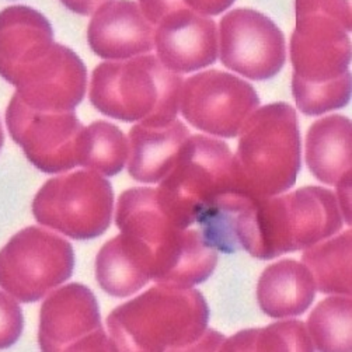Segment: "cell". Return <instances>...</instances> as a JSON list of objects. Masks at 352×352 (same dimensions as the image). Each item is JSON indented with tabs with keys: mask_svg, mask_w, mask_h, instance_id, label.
I'll return each instance as SVG.
<instances>
[{
	"mask_svg": "<svg viewBox=\"0 0 352 352\" xmlns=\"http://www.w3.org/2000/svg\"><path fill=\"white\" fill-rule=\"evenodd\" d=\"M116 223L121 239L156 284L192 288L217 268L218 253L198 228L173 223L157 199L156 188H131L120 195Z\"/></svg>",
	"mask_w": 352,
	"mask_h": 352,
	"instance_id": "cell-1",
	"label": "cell"
},
{
	"mask_svg": "<svg viewBox=\"0 0 352 352\" xmlns=\"http://www.w3.org/2000/svg\"><path fill=\"white\" fill-rule=\"evenodd\" d=\"M208 320L199 291L157 284L113 310L107 326L114 351H217L225 340Z\"/></svg>",
	"mask_w": 352,
	"mask_h": 352,
	"instance_id": "cell-2",
	"label": "cell"
},
{
	"mask_svg": "<svg viewBox=\"0 0 352 352\" xmlns=\"http://www.w3.org/2000/svg\"><path fill=\"white\" fill-rule=\"evenodd\" d=\"M349 31L323 14L296 17L291 38L292 93L306 116L345 107L351 98Z\"/></svg>",
	"mask_w": 352,
	"mask_h": 352,
	"instance_id": "cell-3",
	"label": "cell"
},
{
	"mask_svg": "<svg viewBox=\"0 0 352 352\" xmlns=\"http://www.w3.org/2000/svg\"><path fill=\"white\" fill-rule=\"evenodd\" d=\"M232 166L237 191L249 197H274L294 187L300 170L294 107L274 102L257 109L240 131Z\"/></svg>",
	"mask_w": 352,
	"mask_h": 352,
	"instance_id": "cell-4",
	"label": "cell"
},
{
	"mask_svg": "<svg viewBox=\"0 0 352 352\" xmlns=\"http://www.w3.org/2000/svg\"><path fill=\"white\" fill-rule=\"evenodd\" d=\"M183 78L155 55L100 63L91 75L90 101L104 116L125 121L177 117Z\"/></svg>",
	"mask_w": 352,
	"mask_h": 352,
	"instance_id": "cell-5",
	"label": "cell"
},
{
	"mask_svg": "<svg viewBox=\"0 0 352 352\" xmlns=\"http://www.w3.org/2000/svg\"><path fill=\"white\" fill-rule=\"evenodd\" d=\"M232 160L233 155L222 140L190 136L177 162L156 188L167 218L183 229L192 228L222 195L237 191Z\"/></svg>",
	"mask_w": 352,
	"mask_h": 352,
	"instance_id": "cell-6",
	"label": "cell"
},
{
	"mask_svg": "<svg viewBox=\"0 0 352 352\" xmlns=\"http://www.w3.org/2000/svg\"><path fill=\"white\" fill-rule=\"evenodd\" d=\"M38 223L75 240L107 232L114 214L110 182L94 170H78L47 182L32 201Z\"/></svg>",
	"mask_w": 352,
	"mask_h": 352,
	"instance_id": "cell-7",
	"label": "cell"
},
{
	"mask_svg": "<svg viewBox=\"0 0 352 352\" xmlns=\"http://www.w3.org/2000/svg\"><path fill=\"white\" fill-rule=\"evenodd\" d=\"M74 268L72 244L47 229L30 226L0 250V287L16 300L32 303L66 283Z\"/></svg>",
	"mask_w": 352,
	"mask_h": 352,
	"instance_id": "cell-8",
	"label": "cell"
},
{
	"mask_svg": "<svg viewBox=\"0 0 352 352\" xmlns=\"http://www.w3.org/2000/svg\"><path fill=\"white\" fill-rule=\"evenodd\" d=\"M260 107L252 85L222 70H206L183 82V117L194 128L214 136L236 138Z\"/></svg>",
	"mask_w": 352,
	"mask_h": 352,
	"instance_id": "cell-9",
	"label": "cell"
},
{
	"mask_svg": "<svg viewBox=\"0 0 352 352\" xmlns=\"http://www.w3.org/2000/svg\"><path fill=\"white\" fill-rule=\"evenodd\" d=\"M12 139L27 159L44 173H63L78 166V145L83 124L74 111H40L14 94L6 110Z\"/></svg>",
	"mask_w": 352,
	"mask_h": 352,
	"instance_id": "cell-10",
	"label": "cell"
},
{
	"mask_svg": "<svg viewBox=\"0 0 352 352\" xmlns=\"http://www.w3.org/2000/svg\"><path fill=\"white\" fill-rule=\"evenodd\" d=\"M221 60L233 72L250 80H268L285 65L283 31L265 14L236 9L219 24Z\"/></svg>",
	"mask_w": 352,
	"mask_h": 352,
	"instance_id": "cell-11",
	"label": "cell"
},
{
	"mask_svg": "<svg viewBox=\"0 0 352 352\" xmlns=\"http://www.w3.org/2000/svg\"><path fill=\"white\" fill-rule=\"evenodd\" d=\"M38 342L45 352L114 351L94 294L80 284L59 288L43 303Z\"/></svg>",
	"mask_w": 352,
	"mask_h": 352,
	"instance_id": "cell-12",
	"label": "cell"
},
{
	"mask_svg": "<svg viewBox=\"0 0 352 352\" xmlns=\"http://www.w3.org/2000/svg\"><path fill=\"white\" fill-rule=\"evenodd\" d=\"M28 107L40 111H74L82 102L87 70L82 59L60 44L24 66L10 83Z\"/></svg>",
	"mask_w": 352,
	"mask_h": 352,
	"instance_id": "cell-13",
	"label": "cell"
},
{
	"mask_svg": "<svg viewBox=\"0 0 352 352\" xmlns=\"http://www.w3.org/2000/svg\"><path fill=\"white\" fill-rule=\"evenodd\" d=\"M157 59L174 74H190L218 59L217 24L187 5L166 14L155 28Z\"/></svg>",
	"mask_w": 352,
	"mask_h": 352,
	"instance_id": "cell-14",
	"label": "cell"
},
{
	"mask_svg": "<svg viewBox=\"0 0 352 352\" xmlns=\"http://www.w3.org/2000/svg\"><path fill=\"white\" fill-rule=\"evenodd\" d=\"M155 25L133 0H117L101 6L89 23L87 41L91 51L111 60H122L155 48Z\"/></svg>",
	"mask_w": 352,
	"mask_h": 352,
	"instance_id": "cell-15",
	"label": "cell"
},
{
	"mask_svg": "<svg viewBox=\"0 0 352 352\" xmlns=\"http://www.w3.org/2000/svg\"><path fill=\"white\" fill-rule=\"evenodd\" d=\"M188 128L171 121H140L129 131L128 171L139 183H160L177 162L190 138Z\"/></svg>",
	"mask_w": 352,
	"mask_h": 352,
	"instance_id": "cell-16",
	"label": "cell"
},
{
	"mask_svg": "<svg viewBox=\"0 0 352 352\" xmlns=\"http://www.w3.org/2000/svg\"><path fill=\"white\" fill-rule=\"evenodd\" d=\"M54 44L51 23L38 10L19 5L0 12V76L6 82Z\"/></svg>",
	"mask_w": 352,
	"mask_h": 352,
	"instance_id": "cell-17",
	"label": "cell"
},
{
	"mask_svg": "<svg viewBox=\"0 0 352 352\" xmlns=\"http://www.w3.org/2000/svg\"><path fill=\"white\" fill-rule=\"evenodd\" d=\"M316 294L314 279L303 263L287 258L264 270L257 285V300L270 318H292L305 313Z\"/></svg>",
	"mask_w": 352,
	"mask_h": 352,
	"instance_id": "cell-18",
	"label": "cell"
},
{
	"mask_svg": "<svg viewBox=\"0 0 352 352\" xmlns=\"http://www.w3.org/2000/svg\"><path fill=\"white\" fill-rule=\"evenodd\" d=\"M306 164L316 179L340 186L351 180V121L334 114L311 124L306 136Z\"/></svg>",
	"mask_w": 352,
	"mask_h": 352,
	"instance_id": "cell-19",
	"label": "cell"
},
{
	"mask_svg": "<svg viewBox=\"0 0 352 352\" xmlns=\"http://www.w3.org/2000/svg\"><path fill=\"white\" fill-rule=\"evenodd\" d=\"M295 223L296 249L326 240L342 228V214L333 191L322 187H303L288 194Z\"/></svg>",
	"mask_w": 352,
	"mask_h": 352,
	"instance_id": "cell-20",
	"label": "cell"
},
{
	"mask_svg": "<svg viewBox=\"0 0 352 352\" xmlns=\"http://www.w3.org/2000/svg\"><path fill=\"white\" fill-rule=\"evenodd\" d=\"M351 230L316 243L302 256L316 288L323 294L351 296Z\"/></svg>",
	"mask_w": 352,
	"mask_h": 352,
	"instance_id": "cell-21",
	"label": "cell"
},
{
	"mask_svg": "<svg viewBox=\"0 0 352 352\" xmlns=\"http://www.w3.org/2000/svg\"><path fill=\"white\" fill-rule=\"evenodd\" d=\"M96 278L100 288L116 298H125L142 289L151 275L125 248L121 236L105 243L96 258Z\"/></svg>",
	"mask_w": 352,
	"mask_h": 352,
	"instance_id": "cell-22",
	"label": "cell"
},
{
	"mask_svg": "<svg viewBox=\"0 0 352 352\" xmlns=\"http://www.w3.org/2000/svg\"><path fill=\"white\" fill-rule=\"evenodd\" d=\"M128 156V139L114 124L96 121L83 128L78 145V166L113 177L125 167Z\"/></svg>",
	"mask_w": 352,
	"mask_h": 352,
	"instance_id": "cell-23",
	"label": "cell"
},
{
	"mask_svg": "<svg viewBox=\"0 0 352 352\" xmlns=\"http://www.w3.org/2000/svg\"><path fill=\"white\" fill-rule=\"evenodd\" d=\"M313 348L351 351V296H331L320 302L307 320Z\"/></svg>",
	"mask_w": 352,
	"mask_h": 352,
	"instance_id": "cell-24",
	"label": "cell"
},
{
	"mask_svg": "<svg viewBox=\"0 0 352 352\" xmlns=\"http://www.w3.org/2000/svg\"><path fill=\"white\" fill-rule=\"evenodd\" d=\"M219 351H313V344L305 323L289 320L241 331L223 341Z\"/></svg>",
	"mask_w": 352,
	"mask_h": 352,
	"instance_id": "cell-25",
	"label": "cell"
},
{
	"mask_svg": "<svg viewBox=\"0 0 352 352\" xmlns=\"http://www.w3.org/2000/svg\"><path fill=\"white\" fill-rule=\"evenodd\" d=\"M24 319L20 305L0 291V349L10 348L16 344L23 333Z\"/></svg>",
	"mask_w": 352,
	"mask_h": 352,
	"instance_id": "cell-26",
	"label": "cell"
},
{
	"mask_svg": "<svg viewBox=\"0 0 352 352\" xmlns=\"http://www.w3.org/2000/svg\"><path fill=\"white\" fill-rule=\"evenodd\" d=\"M295 13L329 16L351 32V0H295Z\"/></svg>",
	"mask_w": 352,
	"mask_h": 352,
	"instance_id": "cell-27",
	"label": "cell"
},
{
	"mask_svg": "<svg viewBox=\"0 0 352 352\" xmlns=\"http://www.w3.org/2000/svg\"><path fill=\"white\" fill-rule=\"evenodd\" d=\"M184 5L183 0H139L140 10L153 25H156L166 14Z\"/></svg>",
	"mask_w": 352,
	"mask_h": 352,
	"instance_id": "cell-28",
	"label": "cell"
},
{
	"mask_svg": "<svg viewBox=\"0 0 352 352\" xmlns=\"http://www.w3.org/2000/svg\"><path fill=\"white\" fill-rule=\"evenodd\" d=\"M183 2L204 16H218L228 10L234 0H183Z\"/></svg>",
	"mask_w": 352,
	"mask_h": 352,
	"instance_id": "cell-29",
	"label": "cell"
},
{
	"mask_svg": "<svg viewBox=\"0 0 352 352\" xmlns=\"http://www.w3.org/2000/svg\"><path fill=\"white\" fill-rule=\"evenodd\" d=\"M59 2L70 12L82 16L94 14L101 6L111 2V0H59Z\"/></svg>",
	"mask_w": 352,
	"mask_h": 352,
	"instance_id": "cell-30",
	"label": "cell"
},
{
	"mask_svg": "<svg viewBox=\"0 0 352 352\" xmlns=\"http://www.w3.org/2000/svg\"><path fill=\"white\" fill-rule=\"evenodd\" d=\"M5 144V135H3V128H2V121H0V151H2V146Z\"/></svg>",
	"mask_w": 352,
	"mask_h": 352,
	"instance_id": "cell-31",
	"label": "cell"
}]
</instances>
